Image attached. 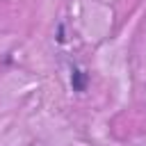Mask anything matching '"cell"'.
<instances>
[{
  "label": "cell",
  "mask_w": 146,
  "mask_h": 146,
  "mask_svg": "<svg viewBox=\"0 0 146 146\" xmlns=\"http://www.w3.org/2000/svg\"><path fill=\"white\" fill-rule=\"evenodd\" d=\"M87 82H89V75L84 71H80L78 66H73L71 68V87H73V91H84Z\"/></svg>",
  "instance_id": "obj_1"
}]
</instances>
